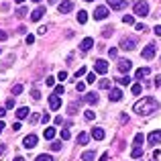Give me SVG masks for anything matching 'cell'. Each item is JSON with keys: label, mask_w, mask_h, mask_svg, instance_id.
Wrapping results in <instances>:
<instances>
[{"label": "cell", "mask_w": 161, "mask_h": 161, "mask_svg": "<svg viewBox=\"0 0 161 161\" xmlns=\"http://www.w3.org/2000/svg\"><path fill=\"white\" fill-rule=\"evenodd\" d=\"M133 110L137 114H141V116H149V114H153V112L159 110V100L153 98V96H145L143 100H139V102L135 104Z\"/></svg>", "instance_id": "1"}, {"label": "cell", "mask_w": 161, "mask_h": 161, "mask_svg": "<svg viewBox=\"0 0 161 161\" xmlns=\"http://www.w3.org/2000/svg\"><path fill=\"white\" fill-rule=\"evenodd\" d=\"M120 49H125V51H133V49H137V39H135V37H122Z\"/></svg>", "instance_id": "2"}, {"label": "cell", "mask_w": 161, "mask_h": 161, "mask_svg": "<svg viewBox=\"0 0 161 161\" xmlns=\"http://www.w3.org/2000/svg\"><path fill=\"white\" fill-rule=\"evenodd\" d=\"M135 14L141 16V19L143 16H149V4L147 2H137L135 4Z\"/></svg>", "instance_id": "3"}, {"label": "cell", "mask_w": 161, "mask_h": 161, "mask_svg": "<svg viewBox=\"0 0 161 161\" xmlns=\"http://www.w3.org/2000/svg\"><path fill=\"white\" fill-rule=\"evenodd\" d=\"M57 10H59V14H67V12L74 10V2H71V0H61V4L57 6Z\"/></svg>", "instance_id": "4"}, {"label": "cell", "mask_w": 161, "mask_h": 161, "mask_svg": "<svg viewBox=\"0 0 161 161\" xmlns=\"http://www.w3.org/2000/svg\"><path fill=\"white\" fill-rule=\"evenodd\" d=\"M37 135H27V137L23 139V147L25 149H33V147H37Z\"/></svg>", "instance_id": "5"}, {"label": "cell", "mask_w": 161, "mask_h": 161, "mask_svg": "<svg viewBox=\"0 0 161 161\" xmlns=\"http://www.w3.org/2000/svg\"><path fill=\"white\" fill-rule=\"evenodd\" d=\"M141 57L147 59V61H149V59H153V57H155V43H149V45H147V47L143 49Z\"/></svg>", "instance_id": "6"}, {"label": "cell", "mask_w": 161, "mask_h": 161, "mask_svg": "<svg viewBox=\"0 0 161 161\" xmlns=\"http://www.w3.org/2000/svg\"><path fill=\"white\" fill-rule=\"evenodd\" d=\"M116 67H118V71H120V74H129L130 67H133V61H130V59H120Z\"/></svg>", "instance_id": "7"}, {"label": "cell", "mask_w": 161, "mask_h": 161, "mask_svg": "<svg viewBox=\"0 0 161 161\" xmlns=\"http://www.w3.org/2000/svg\"><path fill=\"white\" fill-rule=\"evenodd\" d=\"M94 71H96V74H106V71H108V63L104 61V59H96Z\"/></svg>", "instance_id": "8"}, {"label": "cell", "mask_w": 161, "mask_h": 161, "mask_svg": "<svg viewBox=\"0 0 161 161\" xmlns=\"http://www.w3.org/2000/svg\"><path fill=\"white\" fill-rule=\"evenodd\" d=\"M126 4H129V0H108V6L112 10H122Z\"/></svg>", "instance_id": "9"}, {"label": "cell", "mask_w": 161, "mask_h": 161, "mask_svg": "<svg viewBox=\"0 0 161 161\" xmlns=\"http://www.w3.org/2000/svg\"><path fill=\"white\" fill-rule=\"evenodd\" d=\"M49 108H51V110H59V108H61V96H55V94L49 96Z\"/></svg>", "instance_id": "10"}, {"label": "cell", "mask_w": 161, "mask_h": 161, "mask_svg": "<svg viewBox=\"0 0 161 161\" xmlns=\"http://www.w3.org/2000/svg\"><path fill=\"white\" fill-rule=\"evenodd\" d=\"M147 141H149V145H159V143H161V129H159V130H153V133H149Z\"/></svg>", "instance_id": "11"}, {"label": "cell", "mask_w": 161, "mask_h": 161, "mask_svg": "<svg viewBox=\"0 0 161 161\" xmlns=\"http://www.w3.org/2000/svg\"><path fill=\"white\" fill-rule=\"evenodd\" d=\"M106 16H108V8H106V6H98V8L94 10V19H96V20H104Z\"/></svg>", "instance_id": "12"}, {"label": "cell", "mask_w": 161, "mask_h": 161, "mask_svg": "<svg viewBox=\"0 0 161 161\" xmlns=\"http://www.w3.org/2000/svg\"><path fill=\"white\" fill-rule=\"evenodd\" d=\"M92 47H94V39H92V37H86V39H82V43H80V49H82L84 53L90 51Z\"/></svg>", "instance_id": "13"}, {"label": "cell", "mask_w": 161, "mask_h": 161, "mask_svg": "<svg viewBox=\"0 0 161 161\" xmlns=\"http://www.w3.org/2000/svg\"><path fill=\"white\" fill-rule=\"evenodd\" d=\"M90 137H92V139H96V141H102V139L106 137V133H104V129H100V126H96V129H92Z\"/></svg>", "instance_id": "14"}, {"label": "cell", "mask_w": 161, "mask_h": 161, "mask_svg": "<svg viewBox=\"0 0 161 161\" xmlns=\"http://www.w3.org/2000/svg\"><path fill=\"white\" fill-rule=\"evenodd\" d=\"M43 14H45V6L35 8V10L31 12V20H35V23H37V20H41V19H43Z\"/></svg>", "instance_id": "15"}, {"label": "cell", "mask_w": 161, "mask_h": 161, "mask_svg": "<svg viewBox=\"0 0 161 161\" xmlns=\"http://www.w3.org/2000/svg\"><path fill=\"white\" fill-rule=\"evenodd\" d=\"M108 98L112 100V102H120V100H122V90H118V88H112Z\"/></svg>", "instance_id": "16"}, {"label": "cell", "mask_w": 161, "mask_h": 161, "mask_svg": "<svg viewBox=\"0 0 161 161\" xmlns=\"http://www.w3.org/2000/svg\"><path fill=\"white\" fill-rule=\"evenodd\" d=\"M82 100H84V102H88V104H96V102H98V94H96V92H88Z\"/></svg>", "instance_id": "17"}, {"label": "cell", "mask_w": 161, "mask_h": 161, "mask_svg": "<svg viewBox=\"0 0 161 161\" xmlns=\"http://www.w3.org/2000/svg\"><path fill=\"white\" fill-rule=\"evenodd\" d=\"M149 74H151V69H149V67H139V69L135 71V78H137V80H141V78H147Z\"/></svg>", "instance_id": "18"}, {"label": "cell", "mask_w": 161, "mask_h": 161, "mask_svg": "<svg viewBox=\"0 0 161 161\" xmlns=\"http://www.w3.org/2000/svg\"><path fill=\"white\" fill-rule=\"evenodd\" d=\"M14 114H16V118H19V120H23V118H27V116H29V108H27V106H20Z\"/></svg>", "instance_id": "19"}, {"label": "cell", "mask_w": 161, "mask_h": 161, "mask_svg": "<svg viewBox=\"0 0 161 161\" xmlns=\"http://www.w3.org/2000/svg\"><path fill=\"white\" fill-rule=\"evenodd\" d=\"M43 137L47 139V141H53V139H55V129H53V126H49V129H45Z\"/></svg>", "instance_id": "20"}, {"label": "cell", "mask_w": 161, "mask_h": 161, "mask_svg": "<svg viewBox=\"0 0 161 161\" xmlns=\"http://www.w3.org/2000/svg\"><path fill=\"white\" fill-rule=\"evenodd\" d=\"M88 141H90V135L88 133H80L78 135V143L80 145H88Z\"/></svg>", "instance_id": "21"}, {"label": "cell", "mask_w": 161, "mask_h": 161, "mask_svg": "<svg viewBox=\"0 0 161 161\" xmlns=\"http://www.w3.org/2000/svg\"><path fill=\"white\" fill-rule=\"evenodd\" d=\"M78 23H80V25H86V23H88V12H86V10H80V12H78Z\"/></svg>", "instance_id": "22"}, {"label": "cell", "mask_w": 161, "mask_h": 161, "mask_svg": "<svg viewBox=\"0 0 161 161\" xmlns=\"http://www.w3.org/2000/svg\"><path fill=\"white\" fill-rule=\"evenodd\" d=\"M82 161H94V151H84V153H82Z\"/></svg>", "instance_id": "23"}, {"label": "cell", "mask_w": 161, "mask_h": 161, "mask_svg": "<svg viewBox=\"0 0 161 161\" xmlns=\"http://www.w3.org/2000/svg\"><path fill=\"white\" fill-rule=\"evenodd\" d=\"M141 155H143V147H135V149L133 151H130V157H135V159H137V157H141Z\"/></svg>", "instance_id": "24"}, {"label": "cell", "mask_w": 161, "mask_h": 161, "mask_svg": "<svg viewBox=\"0 0 161 161\" xmlns=\"http://www.w3.org/2000/svg\"><path fill=\"white\" fill-rule=\"evenodd\" d=\"M116 82L120 84V86H129V84H130V78H129V74H126V75H122V78H118Z\"/></svg>", "instance_id": "25"}, {"label": "cell", "mask_w": 161, "mask_h": 161, "mask_svg": "<svg viewBox=\"0 0 161 161\" xmlns=\"http://www.w3.org/2000/svg\"><path fill=\"white\" fill-rule=\"evenodd\" d=\"M84 116H86V120H94V118H96V112L92 108H88L86 112H84Z\"/></svg>", "instance_id": "26"}, {"label": "cell", "mask_w": 161, "mask_h": 161, "mask_svg": "<svg viewBox=\"0 0 161 161\" xmlns=\"http://www.w3.org/2000/svg\"><path fill=\"white\" fill-rule=\"evenodd\" d=\"M143 141H145V137H143V133H137V135H135V145L143 147Z\"/></svg>", "instance_id": "27"}, {"label": "cell", "mask_w": 161, "mask_h": 161, "mask_svg": "<svg viewBox=\"0 0 161 161\" xmlns=\"http://www.w3.org/2000/svg\"><path fill=\"white\" fill-rule=\"evenodd\" d=\"M122 23L125 25H135V16L133 14H125L122 16Z\"/></svg>", "instance_id": "28"}, {"label": "cell", "mask_w": 161, "mask_h": 161, "mask_svg": "<svg viewBox=\"0 0 161 161\" xmlns=\"http://www.w3.org/2000/svg\"><path fill=\"white\" fill-rule=\"evenodd\" d=\"M98 88H100V90H108V88H110V80H100Z\"/></svg>", "instance_id": "29"}, {"label": "cell", "mask_w": 161, "mask_h": 161, "mask_svg": "<svg viewBox=\"0 0 161 161\" xmlns=\"http://www.w3.org/2000/svg\"><path fill=\"white\" fill-rule=\"evenodd\" d=\"M23 90H25V88L20 86V84H16V86L12 88V94H14V96H19V94H23Z\"/></svg>", "instance_id": "30"}, {"label": "cell", "mask_w": 161, "mask_h": 161, "mask_svg": "<svg viewBox=\"0 0 161 161\" xmlns=\"http://www.w3.org/2000/svg\"><path fill=\"white\" fill-rule=\"evenodd\" d=\"M27 12H29L27 8H25V6H20L19 10H16V16H19V19H23V16H27Z\"/></svg>", "instance_id": "31"}, {"label": "cell", "mask_w": 161, "mask_h": 161, "mask_svg": "<svg viewBox=\"0 0 161 161\" xmlns=\"http://www.w3.org/2000/svg\"><path fill=\"white\" fill-rule=\"evenodd\" d=\"M141 84H133V88H130V92H133V94H141Z\"/></svg>", "instance_id": "32"}, {"label": "cell", "mask_w": 161, "mask_h": 161, "mask_svg": "<svg viewBox=\"0 0 161 161\" xmlns=\"http://www.w3.org/2000/svg\"><path fill=\"white\" fill-rule=\"evenodd\" d=\"M112 31H114L112 27H104L102 29V37H110V35H112Z\"/></svg>", "instance_id": "33"}, {"label": "cell", "mask_w": 161, "mask_h": 161, "mask_svg": "<svg viewBox=\"0 0 161 161\" xmlns=\"http://www.w3.org/2000/svg\"><path fill=\"white\" fill-rule=\"evenodd\" d=\"M35 161H53V157H51V155H45V153H43V155H39Z\"/></svg>", "instance_id": "34"}, {"label": "cell", "mask_w": 161, "mask_h": 161, "mask_svg": "<svg viewBox=\"0 0 161 161\" xmlns=\"http://www.w3.org/2000/svg\"><path fill=\"white\" fill-rule=\"evenodd\" d=\"M86 82H88V84H94V82H96V71H92V74H88Z\"/></svg>", "instance_id": "35"}, {"label": "cell", "mask_w": 161, "mask_h": 161, "mask_svg": "<svg viewBox=\"0 0 161 161\" xmlns=\"http://www.w3.org/2000/svg\"><path fill=\"white\" fill-rule=\"evenodd\" d=\"M69 137H71V135H69V130H67V129H63V130H61V141H67Z\"/></svg>", "instance_id": "36"}, {"label": "cell", "mask_w": 161, "mask_h": 161, "mask_svg": "<svg viewBox=\"0 0 161 161\" xmlns=\"http://www.w3.org/2000/svg\"><path fill=\"white\" fill-rule=\"evenodd\" d=\"M137 31H139V33H147V31H149V29H147V25L139 23V25H137Z\"/></svg>", "instance_id": "37"}, {"label": "cell", "mask_w": 161, "mask_h": 161, "mask_svg": "<svg viewBox=\"0 0 161 161\" xmlns=\"http://www.w3.org/2000/svg\"><path fill=\"white\" fill-rule=\"evenodd\" d=\"M82 75H86V67H80V69L75 71V80H78V78H82Z\"/></svg>", "instance_id": "38"}, {"label": "cell", "mask_w": 161, "mask_h": 161, "mask_svg": "<svg viewBox=\"0 0 161 161\" xmlns=\"http://www.w3.org/2000/svg\"><path fill=\"white\" fill-rule=\"evenodd\" d=\"M75 90H78V92H84V90H86V84H84V82H78V84H75Z\"/></svg>", "instance_id": "39"}, {"label": "cell", "mask_w": 161, "mask_h": 161, "mask_svg": "<svg viewBox=\"0 0 161 161\" xmlns=\"http://www.w3.org/2000/svg\"><path fill=\"white\" fill-rule=\"evenodd\" d=\"M63 92H65V90H63V86H57L53 94H55V96H63Z\"/></svg>", "instance_id": "40"}, {"label": "cell", "mask_w": 161, "mask_h": 161, "mask_svg": "<svg viewBox=\"0 0 161 161\" xmlns=\"http://www.w3.org/2000/svg\"><path fill=\"white\" fill-rule=\"evenodd\" d=\"M51 149L53 151H59V149H61V143H59V141H53L51 143Z\"/></svg>", "instance_id": "41"}, {"label": "cell", "mask_w": 161, "mask_h": 161, "mask_svg": "<svg viewBox=\"0 0 161 161\" xmlns=\"http://www.w3.org/2000/svg\"><path fill=\"white\" fill-rule=\"evenodd\" d=\"M45 86H55V78H51V75H49V78L45 80Z\"/></svg>", "instance_id": "42"}, {"label": "cell", "mask_w": 161, "mask_h": 161, "mask_svg": "<svg viewBox=\"0 0 161 161\" xmlns=\"http://www.w3.org/2000/svg\"><path fill=\"white\" fill-rule=\"evenodd\" d=\"M41 120H43V125H47V122H49V120H51V116H49V114H47V112H45V114H43V116H41Z\"/></svg>", "instance_id": "43"}, {"label": "cell", "mask_w": 161, "mask_h": 161, "mask_svg": "<svg viewBox=\"0 0 161 161\" xmlns=\"http://www.w3.org/2000/svg\"><path fill=\"white\" fill-rule=\"evenodd\" d=\"M65 78H67V71H59V74H57V80H61V82H63Z\"/></svg>", "instance_id": "44"}, {"label": "cell", "mask_w": 161, "mask_h": 161, "mask_svg": "<svg viewBox=\"0 0 161 161\" xmlns=\"http://www.w3.org/2000/svg\"><path fill=\"white\" fill-rule=\"evenodd\" d=\"M6 108H14V98H8L6 100Z\"/></svg>", "instance_id": "45"}, {"label": "cell", "mask_w": 161, "mask_h": 161, "mask_svg": "<svg viewBox=\"0 0 161 161\" xmlns=\"http://www.w3.org/2000/svg\"><path fill=\"white\" fill-rule=\"evenodd\" d=\"M108 55H110V57H116V55H118V49H108Z\"/></svg>", "instance_id": "46"}, {"label": "cell", "mask_w": 161, "mask_h": 161, "mask_svg": "<svg viewBox=\"0 0 161 161\" xmlns=\"http://www.w3.org/2000/svg\"><path fill=\"white\" fill-rule=\"evenodd\" d=\"M8 39V33L6 31H0V41H6Z\"/></svg>", "instance_id": "47"}, {"label": "cell", "mask_w": 161, "mask_h": 161, "mask_svg": "<svg viewBox=\"0 0 161 161\" xmlns=\"http://www.w3.org/2000/svg\"><path fill=\"white\" fill-rule=\"evenodd\" d=\"M153 33H155V35H157V37H161V25H157V27L153 29Z\"/></svg>", "instance_id": "48"}, {"label": "cell", "mask_w": 161, "mask_h": 161, "mask_svg": "<svg viewBox=\"0 0 161 161\" xmlns=\"http://www.w3.org/2000/svg\"><path fill=\"white\" fill-rule=\"evenodd\" d=\"M33 43H35V37L29 35V37H27V45H33Z\"/></svg>", "instance_id": "49"}, {"label": "cell", "mask_w": 161, "mask_h": 161, "mask_svg": "<svg viewBox=\"0 0 161 161\" xmlns=\"http://www.w3.org/2000/svg\"><path fill=\"white\" fill-rule=\"evenodd\" d=\"M31 96H33V98H35V100H39V98H41V94H39V90H33V94H31Z\"/></svg>", "instance_id": "50"}, {"label": "cell", "mask_w": 161, "mask_h": 161, "mask_svg": "<svg viewBox=\"0 0 161 161\" xmlns=\"http://www.w3.org/2000/svg\"><path fill=\"white\" fill-rule=\"evenodd\" d=\"M39 118H41V116H39V114H33V116H31V122H33V125H35V122H37V120H39Z\"/></svg>", "instance_id": "51"}, {"label": "cell", "mask_w": 161, "mask_h": 161, "mask_svg": "<svg viewBox=\"0 0 161 161\" xmlns=\"http://www.w3.org/2000/svg\"><path fill=\"white\" fill-rule=\"evenodd\" d=\"M37 33H39V35H45V33H47V27H39V31H37Z\"/></svg>", "instance_id": "52"}, {"label": "cell", "mask_w": 161, "mask_h": 161, "mask_svg": "<svg viewBox=\"0 0 161 161\" xmlns=\"http://www.w3.org/2000/svg\"><path fill=\"white\" fill-rule=\"evenodd\" d=\"M98 161H108V153H102V155H100V159Z\"/></svg>", "instance_id": "53"}, {"label": "cell", "mask_w": 161, "mask_h": 161, "mask_svg": "<svg viewBox=\"0 0 161 161\" xmlns=\"http://www.w3.org/2000/svg\"><path fill=\"white\" fill-rule=\"evenodd\" d=\"M55 125H63V118L61 116H55Z\"/></svg>", "instance_id": "54"}, {"label": "cell", "mask_w": 161, "mask_h": 161, "mask_svg": "<svg viewBox=\"0 0 161 161\" xmlns=\"http://www.w3.org/2000/svg\"><path fill=\"white\" fill-rule=\"evenodd\" d=\"M12 130H20V122H14V125H12Z\"/></svg>", "instance_id": "55"}, {"label": "cell", "mask_w": 161, "mask_h": 161, "mask_svg": "<svg viewBox=\"0 0 161 161\" xmlns=\"http://www.w3.org/2000/svg\"><path fill=\"white\" fill-rule=\"evenodd\" d=\"M155 86H157V88L161 86V75H157V78H155Z\"/></svg>", "instance_id": "56"}, {"label": "cell", "mask_w": 161, "mask_h": 161, "mask_svg": "<svg viewBox=\"0 0 161 161\" xmlns=\"http://www.w3.org/2000/svg\"><path fill=\"white\" fill-rule=\"evenodd\" d=\"M4 114H6V108H2V106H0V118H2Z\"/></svg>", "instance_id": "57"}, {"label": "cell", "mask_w": 161, "mask_h": 161, "mask_svg": "<svg viewBox=\"0 0 161 161\" xmlns=\"http://www.w3.org/2000/svg\"><path fill=\"white\" fill-rule=\"evenodd\" d=\"M2 130H4V122L0 120V133H2Z\"/></svg>", "instance_id": "58"}, {"label": "cell", "mask_w": 161, "mask_h": 161, "mask_svg": "<svg viewBox=\"0 0 161 161\" xmlns=\"http://www.w3.org/2000/svg\"><path fill=\"white\" fill-rule=\"evenodd\" d=\"M14 2H16V4H23V2H25V0H14Z\"/></svg>", "instance_id": "59"}, {"label": "cell", "mask_w": 161, "mask_h": 161, "mask_svg": "<svg viewBox=\"0 0 161 161\" xmlns=\"http://www.w3.org/2000/svg\"><path fill=\"white\" fill-rule=\"evenodd\" d=\"M14 161H25V159H23V157H16V159H14Z\"/></svg>", "instance_id": "60"}, {"label": "cell", "mask_w": 161, "mask_h": 161, "mask_svg": "<svg viewBox=\"0 0 161 161\" xmlns=\"http://www.w3.org/2000/svg\"><path fill=\"white\" fill-rule=\"evenodd\" d=\"M33 2H41V0H33Z\"/></svg>", "instance_id": "61"}, {"label": "cell", "mask_w": 161, "mask_h": 161, "mask_svg": "<svg viewBox=\"0 0 161 161\" xmlns=\"http://www.w3.org/2000/svg\"><path fill=\"white\" fill-rule=\"evenodd\" d=\"M86 2H94V0H86Z\"/></svg>", "instance_id": "62"}, {"label": "cell", "mask_w": 161, "mask_h": 161, "mask_svg": "<svg viewBox=\"0 0 161 161\" xmlns=\"http://www.w3.org/2000/svg\"><path fill=\"white\" fill-rule=\"evenodd\" d=\"M49 2H55V0H49Z\"/></svg>", "instance_id": "63"}, {"label": "cell", "mask_w": 161, "mask_h": 161, "mask_svg": "<svg viewBox=\"0 0 161 161\" xmlns=\"http://www.w3.org/2000/svg\"><path fill=\"white\" fill-rule=\"evenodd\" d=\"M0 53H2V49H0Z\"/></svg>", "instance_id": "64"}]
</instances>
